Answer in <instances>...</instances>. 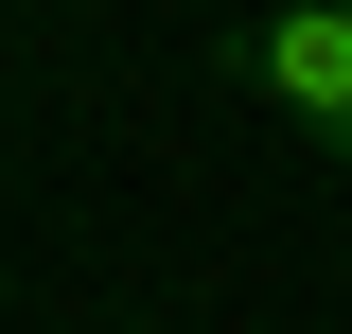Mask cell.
<instances>
[{
  "label": "cell",
  "instance_id": "cell-1",
  "mask_svg": "<svg viewBox=\"0 0 352 334\" xmlns=\"http://www.w3.org/2000/svg\"><path fill=\"white\" fill-rule=\"evenodd\" d=\"M229 71H247L264 106L352 176V0H282V18H247V36H229Z\"/></svg>",
  "mask_w": 352,
  "mask_h": 334
}]
</instances>
